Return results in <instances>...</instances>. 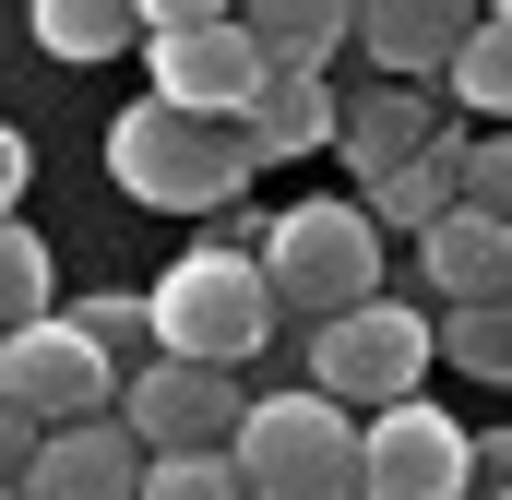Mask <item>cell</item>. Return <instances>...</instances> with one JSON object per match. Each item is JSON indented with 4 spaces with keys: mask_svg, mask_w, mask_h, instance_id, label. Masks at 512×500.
<instances>
[{
    "mask_svg": "<svg viewBox=\"0 0 512 500\" xmlns=\"http://www.w3.org/2000/svg\"><path fill=\"white\" fill-rule=\"evenodd\" d=\"M143 334H155V358H191V370H239V358H262L274 298H262L251 250H239V239L179 250V262L143 286Z\"/></svg>",
    "mask_w": 512,
    "mask_h": 500,
    "instance_id": "obj_1",
    "label": "cell"
},
{
    "mask_svg": "<svg viewBox=\"0 0 512 500\" xmlns=\"http://www.w3.org/2000/svg\"><path fill=\"white\" fill-rule=\"evenodd\" d=\"M251 274H262V298H274V322L298 310V322L322 334V322H346L358 298H382V227H370L358 203H286L251 239Z\"/></svg>",
    "mask_w": 512,
    "mask_h": 500,
    "instance_id": "obj_2",
    "label": "cell"
},
{
    "mask_svg": "<svg viewBox=\"0 0 512 500\" xmlns=\"http://www.w3.org/2000/svg\"><path fill=\"white\" fill-rule=\"evenodd\" d=\"M227 465H239L251 500H358V417L322 405L310 381L298 393H251Z\"/></svg>",
    "mask_w": 512,
    "mask_h": 500,
    "instance_id": "obj_3",
    "label": "cell"
},
{
    "mask_svg": "<svg viewBox=\"0 0 512 500\" xmlns=\"http://www.w3.org/2000/svg\"><path fill=\"white\" fill-rule=\"evenodd\" d=\"M108 179H120L131 203H155V215H227L239 191H251V143L239 131H203V120H167L155 96L120 108L108 131Z\"/></svg>",
    "mask_w": 512,
    "mask_h": 500,
    "instance_id": "obj_4",
    "label": "cell"
},
{
    "mask_svg": "<svg viewBox=\"0 0 512 500\" xmlns=\"http://www.w3.org/2000/svg\"><path fill=\"white\" fill-rule=\"evenodd\" d=\"M429 358L441 346H429V310L417 298H358L346 322L310 334V393L346 405V417H382V405H417Z\"/></svg>",
    "mask_w": 512,
    "mask_h": 500,
    "instance_id": "obj_5",
    "label": "cell"
},
{
    "mask_svg": "<svg viewBox=\"0 0 512 500\" xmlns=\"http://www.w3.org/2000/svg\"><path fill=\"white\" fill-rule=\"evenodd\" d=\"M239 370H191V358H143V370L120 381V417L131 429V453H227L239 441Z\"/></svg>",
    "mask_w": 512,
    "mask_h": 500,
    "instance_id": "obj_6",
    "label": "cell"
},
{
    "mask_svg": "<svg viewBox=\"0 0 512 500\" xmlns=\"http://www.w3.org/2000/svg\"><path fill=\"white\" fill-rule=\"evenodd\" d=\"M155 48V108L167 120H203V131H239V108L262 96V48L239 36V12H203L179 36H143Z\"/></svg>",
    "mask_w": 512,
    "mask_h": 500,
    "instance_id": "obj_7",
    "label": "cell"
},
{
    "mask_svg": "<svg viewBox=\"0 0 512 500\" xmlns=\"http://www.w3.org/2000/svg\"><path fill=\"white\" fill-rule=\"evenodd\" d=\"M0 393L36 417V429H84V417H108L120 405V370L48 310V322H24V334H0Z\"/></svg>",
    "mask_w": 512,
    "mask_h": 500,
    "instance_id": "obj_8",
    "label": "cell"
},
{
    "mask_svg": "<svg viewBox=\"0 0 512 500\" xmlns=\"http://www.w3.org/2000/svg\"><path fill=\"white\" fill-rule=\"evenodd\" d=\"M358 500H465V429L429 393L358 417Z\"/></svg>",
    "mask_w": 512,
    "mask_h": 500,
    "instance_id": "obj_9",
    "label": "cell"
},
{
    "mask_svg": "<svg viewBox=\"0 0 512 500\" xmlns=\"http://www.w3.org/2000/svg\"><path fill=\"white\" fill-rule=\"evenodd\" d=\"M441 131H453L441 84H370V96H346V108H334V155H346V167H358V191H370V179H393V167H417Z\"/></svg>",
    "mask_w": 512,
    "mask_h": 500,
    "instance_id": "obj_10",
    "label": "cell"
},
{
    "mask_svg": "<svg viewBox=\"0 0 512 500\" xmlns=\"http://www.w3.org/2000/svg\"><path fill=\"white\" fill-rule=\"evenodd\" d=\"M143 489V453H131L120 417H84V429H48L36 465H24V500H131Z\"/></svg>",
    "mask_w": 512,
    "mask_h": 500,
    "instance_id": "obj_11",
    "label": "cell"
},
{
    "mask_svg": "<svg viewBox=\"0 0 512 500\" xmlns=\"http://www.w3.org/2000/svg\"><path fill=\"white\" fill-rule=\"evenodd\" d=\"M465 24H477L465 0H370L346 36L382 60V84H441V72H453V48H465Z\"/></svg>",
    "mask_w": 512,
    "mask_h": 500,
    "instance_id": "obj_12",
    "label": "cell"
},
{
    "mask_svg": "<svg viewBox=\"0 0 512 500\" xmlns=\"http://www.w3.org/2000/svg\"><path fill=\"white\" fill-rule=\"evenodd\" d=\"M417 274L441 286V310H489V298H512V227H489V215H441L429 239H417Z\"/></svg>",
    "mask_w": 512,
    "mask_h": 500,
    "instance_id": "obj_13",
    "label": "cell"
},
{
    "mask_svg": "<svg viewBox=\"0 0 512 500\" xmlns=\"http://www.w3.org/2000/svg\"><path fill=\"white\" fill-rule=\"evenodd\" d=\"M334 84L322 72H262V96L239 108V143H251V167H286V155H322L334 143Z\"/></svg>",
    "mask_w": 512,
    "mask_h": 500,
    "instance_id": "obj_14",
    "label": "cell"
},
{
    "mask_svg": "<svg viewBox=\"0 0 512 500\" xmlns=\"http://www.w3.org/2000/svg\"><path fill=\"white\" fill-rule=\"evenodd\" d=\"M465 143H477V131L453 120L441 143H429V155H417V167L370 179V191H358V215H370V227H405V239H429V227L453 215V191H465Z\"/></svg>",
    "mask_w": 512,
    "mask_h": 500,
    "instance_id": "obj_15",
    "label": "cell"
},
{
    "mask_svg": "<svg viewBox=\"0 0 512 500\" xmlns=\"http://www.w3.org/2000/svg\"><path fill=\"white\" fill-rule=\"evenodd\" d=\"M346 0H262V12H239V36L262 48V72H334V48H346Z\"/></svg>",
    "mask_w": 512,
    "mask_h": 500,
    "instance_id": "obj_16",
    "label": "cell"
},
{
    "mask_svg": "<svg viewBox=\"0 0 512 500\" xmlns=\"http://www.w3.org/2000/svg\"><path fill=\"white\" fill-rule=\"evenodd\" d=\"M441 108H453V120L512 131V24H501V12L465 24V48H453V72H441Z\"/></svg>",
    "mask_w": 512,
    "mask_h": 500,
    "instance_id": "obj_17",
    "label": "cell"
},
{
    "mask_svg": "<svg viewBox=\"0 0 512 500\" xmlns=\"http://www.w3.org/2000/svg\"><path fill=\"white\" fill-rule=\"evenodd\" d=\"M24 36H36L48 60H108V48L143 36V12H131V0H36V12H24Z\"/></svg>",
    "mask_w": 512,
    "mask_h": 500,
    "instance_id": "obj_18",
    "label": "cell"
},
{
    "mask_svg": "<svg viewBox=\"0 0 512 500\" xmlns=\"http://www.w3.org/2000/svg\"><path fill=\"white\" fill-rule=\"evenodd\" d=\"M48 298H60V262H48V239L12 215V227H0V334L48 322Z\"/></svg>",
    "mask_w": 512,
    "mask_h": 500,
    "instance_id": "obj_19",
    "label": "cell"
},
{
    "mask_svg": "<svg viewBox=\"0 0 512 500\" xmlns=\"http://www.w3.org/2000/svg\"><path fill=\"white\" fill-rule=\"evenodd\" d=\"M429 346H441L465 381H512V298H489V310H441Z\"/></svg>",
    "mask_w": 512,
    "mask_h": 500,
    "instance_id": "obj_20",
    "label": "cell"
},
{
    "mask_svg": "<svg viewBox=\"0 0 512 500\" xmlns=\"http://www.w3.org/2000/svg\"><path fill=\"white\" fill-rule=\"evenodd\" d=\"M60 322H72V334H84V346H96L120 381L155 358V334H143V298H84V310H60Z\"/></svg>",
    "mask_w": 512,
    "mask_h": 500,
    "instance_id": "obj_21",
    "label": "cell"
},
{
    "mask_svg": "<svg viewBox=\"0 0 512 500\" xmlns=\"http://www.w3.org/2000/svg\"><path fill=\"white\" fill-rule=\"evenodd\" d=\"M131 500H251L227 453H143V489Z\"/></svg>",
    "mask_w": 512,
    "mask_h": 500,
    "instance_id": "obj_22",
    "label": "cell"
},
{
    "mask_svg": "<svg viewBox=\"0 0 512 500\" xmlns=\"http://www.w3.org/2000/svg\"><path fill=\"white\" fill-rule=\"evenodd\" d=\"M465 215H489V227H512V131H477L465 143V191H453Z\"/></svg>",
    "mask_w": 512,
    "mask_h": 500,
    "instance_id": "obj_23",
    "label": "cell"
},
{
    "mask_svg": "<svg viewBox=\"0 0 512 500\" xmlns=\"http://www.w3.org/2000/svg\"><path fill=\"white\" fill-rule=\"evenodd\" d=\"M465 500H512V429H465Z\"/></svg>",
    "mask_w": 512,
    "mask_h": 500,
    "instance_id": "obj_24",
    "label": "cell"
},
{
    "mask_svg": "<svg viewBox=\"0 0 512 500\" xmlns=\"http://www.w3.org/2000/svg\"><path fill=\"white\" fill-rule=\"evenodd\" d=\"M36 441H48V429H36V417H24V405L0 393V489H24V465H36Z\"/></svg>",
    "mask_w": 512,
    "mask_h": 500,
    "instance_id": "obj_25",
    "label": "cell"
},
{
    "mask_svg": "<svg viewBox=\"0 0 512 500\" xmlns=\"http://www.w3.org/2000/svg\"><path fill=\"white\" fill-rule=\"evenodd\" d=\"M24 191H36V155H24V131L0 120V227L24 215Z\"/></svg>",
    "mask_w": 512,
    "mask_h": 500,
    "instance_id": "obj_26",
    "label": "cell"
},
{
    "mask_svg": "<svg viewBox=\"0 0 512 500\" xmlns=\"http://www.w3.org/2000/svg\"><path fill=\"white\" fill-rule=\"evenodd\" d=\"M0 500H24V489H0Z\"/></svg>",
    "mask_w": 512,
    "mask_h": 500,
    "instance_id": "obj_27",
    "label": "cell"
}]
</instances>
